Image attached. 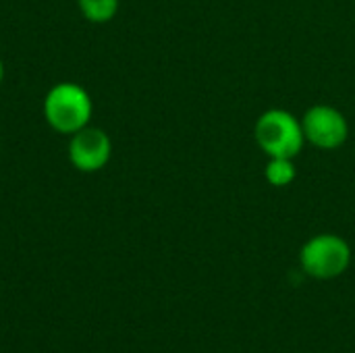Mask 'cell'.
<instances>
[{
    "instance_id": "obj_4",
    "label": "cell",
    "mask_w": 355,
    "mask_h": 353,
    "mask_svg": "<svg viewBox=\"0 0 355 353\" xmlns=\"http://www.w3.org/2000/svg\"><path fill=\"white\" fill-rule=\"evenodd\" d=\"M306 139L320 150H337L349 137V125L343 112L329 104L312 106L302 119Z\"/></svg>"
},
{
    "instance_id": "obj_2",
    "label": "cell",
    "mask_w": 355,
    "mask_h": 353,
    "mask_svg": "<svg viewBox=\"0 0 355 353\" xmlns=\"http://www.w3.org/2000/svg\"><path fill=\"white\" fill-rule=\"evenodd\" d=\"M44 117L54 131L73 135L87 127L92 117V100L81 85L58 83L44 100Z\"/></svg>"
},
{
    "instance_id": "obj_8",
    "label": "cell",
    "mask_w": 355,
    "mask_h": 353,
    "mask_svg": "<svg viewBox=\"0 0 355 353\" xmlns=\"http://www.w3.org/2000/svg\"><path fill=\"white\" fill-rule=\"evenodd\" d=\"M2 77H4V64H2V60H0V83H2Z\"/></svg>"
},
{
    "instance_id": "obj_7",
    "label": "cell",
    "mask_w": 355,
    "mask_h": 353,
    "mask_svg": "<svg viewBox=\"0 0 355 353\" xmlns=\"http://www.w3.org/2000/svg\"><path fill=\"white\" fill-rule=\"evenodd\" d=\"M79 8L92 23H106L119 10V0H79Z\"/></svg>"
},
{
    "instance_id": "obj_5",
    "label": "cell",
    "mask_w": 355,
    "mask_h": 353,
    "mask_svg": "<svg viewBox=\"0 0 355 353\" xmlns=\"http://www.w3.org/2000/svg\"><path fill=\"white\" fill-rule=\"evenodd\" d=\"M112 144L110 137L102 129L83 127L77 133H73L69 144V158L71 164L77 171L83 173H96L106 166L110 160Z\"/></svg>"
},
{
    "instance_id": "obj_1",
    "label": "cell",
    "mask_w": 355,
    "mask_h": 353,
    "mask_svg": "<svg viewBox=\"0 0 355 353\" xmlns=\"http://www.w3.org/2000/svg\"><path fill=\"white\" fill-rule=\"evenodd\" d=\"M258 146L268 154V158H295L304 144V127L291 112L272 108L260 114L254 129Z\"/></svg>"
},
{
    "instance_id": "obj_6",
    "label": "cell",
    "mask_w": 355,
    "mask_h": 353,
    "mask_svg": "<svg viewBox=\"0 0 355 353\" xmlns=\"http://www.w3.org/2000/svg\"><path fill=\"white\" fill-rule=\"evenodd\" d=\"M264 177L272 187H287L295 181L297 171L291 158H270L264 169Z\"/></svg>"
},
{
    "instance_id": "obj_3",
    "label": "cell",
    "mask_w": 355,
    "mask_h": 353,
    "mask_svg": "<svg viewBox=\"0 0 355 353\" xmlns=\"http://www.w3.org/2000/svg\"><path fill=\"white\" fill-rule=\"evenodd\" d=\"M304 273L314 279H335L343 275L352 262V250L339 235H316L300 252Z\"/></svg>"
}]
</instances>
